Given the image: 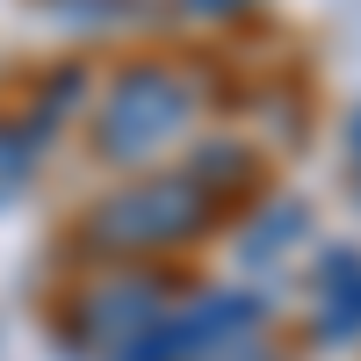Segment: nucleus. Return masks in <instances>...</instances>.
<instances>
[{
    "label": "nucleus",
    "mask_w": 361,
    "mask_h": 361,
    "mask_svg": "<svg viewBox=\"0 0 361 361\" xmlns=\"http://www.w3.org/2000/svg\"><path fill=\"white\" fill-rule=\"evenodd\" d=\"M180 116H188V102H180L173 73L137 66V73L123 80V94L109 102V159H145L159 137L180 130Z\"/></svg>",
    "instance_id": "1"
}]
</instances>
